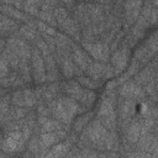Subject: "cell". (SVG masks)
I'll list each match as a JSON object with an SVG mask.
<instances>
[{"label":"cell","instance_id":"cell-1","mask_svg":"<svg viewBox=\"0 0 158 158\" xmlns=\"http://www.w3.org/2000/svg\"><path fill=\"white\" fill-rule=\"evenodd\" d=\"M52 111L60 122L69 123L75 114L79 111V105L74 101V99L62 98L53 105Z\"/></svg>","mask_w":158,"mask_h":158},{"label":"cell","instance_id":"cell-2","mask_svg":"<svg viewBox=\"0 0 158 158\" xmlns=\"http://www.w3.org/2000/svg\"><path fill=\"white\" fill-rule=\"evenodd\" d=\"M65 91L72 96V99L78 100L84 106H90L95 100V93L89 89H83L79 83L69 81L65 84Z\"/></svg>","mask_w":158,"mask_h":158},{"label":"cell","instance_id":"cell-3","mask_svg":"<svg viewBox=\"0 0 158 158\" xmlns=\"http://www.w3.org/2000/svg\"><path fill=\"white\" fill-rule=\"evenodd\" d=\"M23 143H25V137H23L22 132L10 131L2 141V149L5 152H9V153L19 152L22 149Z\"/></svg>","mask_w":158,"mask_h":158},{"label":"cell","instance_id":"cell-4","mask_svg":"<svg viewBox=\"0 0 158 158\" xmlns=\"http://www.w3.org/2000/svg\"><path fill=\"white\" fill-rule=\"evenodd\" d=\"M31 57H32V69H33L35 79H36V81L42 83L46 79V70H44L46 64L43 62V58H42L40 51L36 49V48L32 51V56Z\"/></svg>","mask_w":158,"mask_h":158},{"label":"cell","instance_id":"cell-5","mask_svg":"<svg viewBox=\"0 0 158 158\" xmlns=\"http://www.w3.org/2000/svg\"><path fill=\"white\" fill-rule=\"evenodd\" d=\"M84 47L96 60H106L109 56V48L101 42H84Z\"/></svg>","mask_w":158,"mask_h":158},{"label":"cell","instance_id":"cell-6","mask_svg":"<svg viewBox=\"0 0 158 158\" xmlns=\"http://www.w3.org/2000/svg\"><path fill=\"white\" fill-rule=\"evenodd\" d=\"M88 136H89L90 141L99 143V142H105L107 132L105 130V126L99 120H95L90 123V126L88 128Z\"/></svg>","mask_w":158,"mask_h":158},{"label":"cell","instance_id":"cell-7","mask_svg":"<svg viewBox=\"0 0 158 158\" xmlns=\"http://www.w3.org/2000/svg\"><path fill=\"white\" fill-rule=\"evenodd\" d=\"M120 94L126 99H138V98H143V95H144L142 89L138 85H136L135 83L125 84L120 89Z\"/></svg>","mask_w":158,"mask_h":158},{"label":"cell","instance_id":"cell-8","mask_svg":"<svg viewBox=\"0 0 158 158\" xmlns=\"http://www.w3.org/2000/svg\"><path fill=\"white\" fill-rule=\"evenodd\" d=\"M127 59H128V52L126 48H121L115 52V54L112 56V64L115 68V73L121 72L126 67Z\"/></svg>","mask_w":158,"mask_h":158},{"label":"cell","instance_id":"cell-9","mask_svg":"<svg viewBox=\"0 0 158 158\" xmlns=\"http://www.w3.org/2000/svg\"><path fill=\"white\" fill-rule=\"evenodd\" d=\"M65 132L59 130V132H48V133H43L40 137V144H41V149H46L48 147H51L52 144H54L60 137H64Z\"/></svg>","mask_w":158,"mask_h":158},{"label":"cell","instance_id":"cell-10","mask_svg":"<svg viewBox=\"0 0 158 158\" xmlns=\"http://www.w3.org/2000/svg\"><path fill=\"white\" fill-rule=\"evenodd\" d=\"M98 115L102 118V121L105 120H112L115 118V112H114V105H112V101L111 99H105L102 100L101 105H100V109H99V112Z\"/></svg>","mask_w":158,"mask_h":158},{"label":"cell","instance_id":"cell-11","mask_svg":"<svg viewBox=\"0 0 158 158\" xmlns=\"http://www.w3.org/2000/svg\"><path fill=\"white\" fill-rule=\"evenodd\" d=\"M106 69H107V67H105L104 64H101L99 62H94V63H90V65L88 68V73L94 80H98L99 78H105Z\"/></svg>","mask_w":158,"mask_h":158},{"label":"cell","instance_id":"cell-12","mask_svg":"<svg viewBox=\"0 0 158 158\" xmlns=\"http://www.w3.org/2000/svg\"><path fill=\"white\" fill-rule=\"evenodd\" d=\"M141 5H142L141 2H127L126 4V17H127L128 23H132L138 17Z\"/></svg>","mask_w":158,"mask_h":158},{"label":"cell","instance_id":"cell-13","mask_svg":"<svg viewBox=\"0 0 158 158\" xmlns=\"http://www.w3.org/2000/svg\"><path fill=\"white\" fill-rule=\"evenodd\" d=\"M72 58L74 59V62L81 68V69H88L89 68V65H90V60L88 59V57H86V54L83 52V51H80L79 48H75L74 51H73V54H72Z\"/></svg>","mask_w":158,"mask_h":158},{"label":"cell","instance_id":"cell-14","mask_svg":"<svg viewBox=\"0 0 158 158\" xmlns=\"http://www.w3.org/2000/svg\"><path fill=\"white\" fill-rule=\"evenodd\" d=\"M69 149V143L68 142H63V143H59L57 146H54L47 154H46V158H60L63 157Z\"/></svg>","mask_w":158,"mask_h":158},{"label":"cell","instance_id":"cell-15","mask_svg":"<svg viewBox=\"0 0 158 158\" xmlns=\"http://www.w3.org/2000/svg\"><path fill=\"white\" fill-rule=\"evenodd\" d=\"M141 125L135 122L130 126L128 131H127V139L130 142H137L139 139V135H141Z\"/></svg>","mask_w":158,"mask_h":158},{"label":"cell","instance_id":"cell-16","mask_svg":"<svg viewBox=\"0 0 158 158\" xmlns=\"http://www.w3.org/2000/svg\"><path fill=\"white\" fill-rule=\"evenodd\" d=\"M1 9H2V12L4 14H7L10 17H14V19H21V20H25V16L20 12V10H17V9H14V7H11V6H6L5 4H2L1 5Z\"/></svg>","mask_w":158,"mask_h":158},{"label":"cell","instance_id":"cell-17","mask_svg":"<svg viewBox=\"0 0 158 158\" xmlns=\"http://www.w3.org/2000/svg\"><path fill=\"white\" fill-rule=\"evenodd\" d=\"M0 27H1V32L2 33H6V31H12V28L16 27V23L10 20L9 17L6 16H1V21H0Z\"/></svg>","mask_w":158,"mask_h":158},{"label":"cell","instance_id":"cell-18","mask_svg":"<svg viewBox=\"0 0 158 158\" xmlns=\"http://www.w3.org/2000/svg\"><path fill=\"white\" fill-rule=\"evenodd\" d=\"M62 26H63V28H64L69 35H72V36H77L78 26H77V23L74 22V20H72V19L68 17V19L62 23Z\"/></svg>","mask_w":158,"mask_h":158},{"label":"cell","instance_id":"cell-19","mask_svg":"<svg viewBox=\"0 0 158 158\" xmlns=\"http://www.w3.org/2000/svg\"><path fill=\"white\" fill-rule=\"evenodd\" d=\"M62 72H63V74H64L67 78H69V77H72L74 73H77V68L73 65L72 62H69V60H63V63H62Z\"/></svg>","mask_w":158,"mask_h":158},{"label":"cell","instance_id":"cell-20","mask_svg":"<svg viewBox=\"0 0 158 158\" xmlns=\"http://www.w3.org/2000/svg\"><path fill=\"white\" fill-rule=\"evenodd\" d=\"M19 70H20V78L23 79L25 81H28L30 80V69L27 65V60H20Z\"/></svg>","mask_w":158,"mask_h":158},{"label":"cell","instance_id":"cell-21","mask_svg":"<svg viewBox=\"0 0 158 158\" xmlns=\"http://www.w3.org/2000/svg\"><path fill=\"white\" fill-rule=\"evenodd\" d=\"M132 107H133V104L128 99L122 101L121 105H120V114H121V116L122 117H127L132 112Z\"/></svg>","mask_w":158,"mask_h":158},{"label":"cell","instance_id":"cell-22","mask_svg":"<svg viewBox=\"0 0 158 158\" xmlns=\"http://www.w3.org/2000/svg\"><path fill=\"white\" fill-rule=\"evenodd\" d=\"M141 147L143 148V149H146V151H148V149H152V148H156L157 146H156V138H153V137H151V136H144L142 139H141Z\"/></svg>","mask_w":158,"mask_h":158},{"label":"cell","instance_id":"cell-23","mask_svg":"<svg viewBox=\"0 0 158 158\" xmlns=\"http://www.w3.org/2000/svg\"><path fill=\"white\" fill-rule=\"evenodd\" d=\"M9 69H10V63H9V60H7L6 56H5V53H2L1 60H0V74H1V79L5 78V77L9 74V72H10Z\"/></svg>","mask_w":158,"mask_h":158},{"label":"cell","instance_id":"cell-24","mask_svg":"<svg viewBox=\"0 0 158 158\" xmlns=\"http://www.w3.org/2000/svg\"><path fill=\"white\" fill-rule=\"evenodd\" d=\"M90 118H91V114H85V115L78 117V120H77L75 123H74V130H75V131H80V130L89 122Z\"/></svg>","mask_w":158,"mask_h":158},{"label":"cell","instance_id":"cell-25","mask_svg":"<svg viewBox=\"0 0 158 158\" xmlns=\"http://www.w3.org/2000/svg\"><path fill=\"white\" fill-rule=\"evenodd\" d=\"M40 5H41V2H38V1H27V2L23 4V9L27 12L32 14V15H37V14H40L38 12V6Z\"/></svg>","mask_w":158,"mask_h":158},{"label":"cell","instance_id":"cell-26","mask_svg":"<svg viewBox=\"0 0 158 158\" xmlns=\"http://www.w3.org/2000/svg\"><path fill=\"white\" fill-rule=\"evenodd\" d=\"M104 143L106 144L107 149H116V147L118 146V141H117V138L114 133H107Z\"/></svg>","mask_w":158,"mask_h":158},{"label":"cell","instance_id":"cell-27","mask_svg":"<svg viewBox=\"0 0 158 158\" xmlns=\"http://www.w3.org/2000/svg\"><path fill=\"white\" fill-rule=\"evenodd\" d=\"M54 17H56V20L58 21V23L62 25V23L68 19V12H67L65 9H63V7H58V9L54 10Z\"/></svg>","mask_w":158,"mask_h":158},{"label":"cell","instance_id":"cell-28","mask_svg":"<svg viewBox=\"0 0 158 158\" xmlns=\"http://www.w3.org/2000/svg\"><path fill=\"white\" fill-rule=\"evenodd\" d=\"M23 100H25V105L26 106H32L35 104V100H36V96H35V93L30 89H25L23 90Z\"/></svg>","mask_w":158,"mask_h":158},{"label":"cell","instance_id":"cell-29","mask_svg":"<svg viewBox=\"0 0 158 158\" xmlns=\"http://www.w3.org/2000/svg\"><path fill=\"white\" fill-rule=\"evenodd\" d=\"M20 32L27 40H35V37H36V31L30 26H22L20 28Z\"/></svg>","mask_w":158,"mask_h":158},{"label":"cell","instance_id":"cell-30","mask_svg":"<svg viewBox=\"0 0 158 158\" xmlns=\"http://www.w3.org/2000/svg\"><path fill=\"white\" fill-rule=\"evenodd\" d=\"M79 81H80L86 89H89V90L95 89V88H98V86L100 85L96 80H94V79H89V78H79Z\"/></svg>","mask_w":158,"mask_h":158},{"label":"cell","instance_id":"cell-31","mask_svg":"<svg viewBox=\"0 0 158 158\" xmlns=\"http://www.w3.org/2000/svg\"><path fill=\"white\" fill-rule=\"evenodd\" d=\"M38 16L44 21V22H47V23H51V25H56V21H54V15H52V14H49L48 12V10H43V11H41L40 14H38Z\"/></svg>","mask_w":158,"mask_h":158},{"label":"cell","instance_id":"cell-32","mask_svg":"<svg viewBox=\"0 0 158 158\" xmlns=\"http://www.w3.org/2000/svg\"><path fill=\"white\" fill-rule=\"evenodd\" d=\"M12 102L16 106H22L25 105V100H23V91H15L12 94Z\"/></svg>","mask_w":158,"mask_h":158},{"label":"cell","instance_id":"cell-33","mask_svg":"<svg viewBox=\"0 0 158 158\" xmlns=\"http://www.w3.org/2000/svg\"><path fill=\"white\" fill-rule=\"evenodd\" d=\"M151 77V69H144L142 70L138 75H137V81L138 83H144V81H148V78Z\"/></svg>","mask_w":158,"mask_h":158},{"label":"cell","instance_id":"cell-34","mask_svg":"<svg viewBox=\"0 0 158 158\" xmlns=\"http://www.w3.org/2000/svg\"><path fill=\"white\" fill-rule=\"evenodd\" d=\"M38 27H40L42 31H44L46 33H49V35H54V30H53L52 27H49L48 25L43 23L42 21H40V22H38Z\"/></svg>","mask_w":158,"mask_h":158},{"label":"cell","instance_id":"cell-35","mask_svg":"<svg viewBox=\"0 0 158 158\" xmlns=\"http://www.w3.org/2000/svg\"><path fill=\"white\" fill-rule=\"evenodd\" d=\"M7 107H9V101L6 100V98H2V100H1V114H2V116L5 115Z\"/></svg>","mask_w":158,"mask_h":158},{"label":"cell","instance_id":"cell-36","mask_svg":"<svg viewBox=\"0 0 158 158\" xmlns=\"http://www.w3.org/2000/svg\"><path fill=\"white\" fill-rule=\"evenodd\" d=\"M152 158H158V146L153 149V154H152Z\"/></svg>","mask_w":158,"mask_h":158},{"label":"cell","instance_id":"cell-37","mask_svg":"<svg viewBox=\"0 0 158 158\" xmlns=\"http://www.w3.org/2000/svg\"><path fill=\"white\" fill-rule=\"evenodd\" d=\"M22 158H33V157H32V154H31V153H30V152H28V153H25V154H23V157H22Z\"/></svg>","mask_w":158,"mask_h":158}]
</instances>
